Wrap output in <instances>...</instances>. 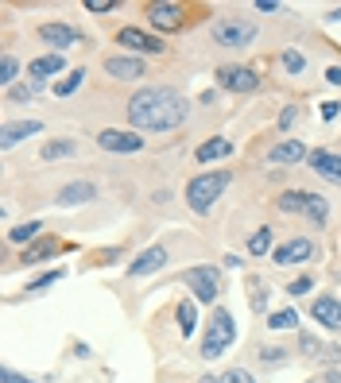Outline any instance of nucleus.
Segmentation results:
<instances>
[{"label":"nucleus","mask_w":341,"mask_h":383,"mask_svg":"<svg viewBox=\"0 0 341 383\" xmlns=\"http://www.w3.org/2000/svg\"><path fill=\"white\" fill-rule=\"evenodd\" d=\"M63 70H66V55H58V51H47V55H39V58L28 62V78H31V82H47V78L63 74Z\"/></svg>","instance_id":"dca6fc26"},{"label":"nucleus","mask_w":341,"mask_h":383,"mask_svg":"<svg viewBox=\"0 0 341 383\" xmlns=\"http://www.w3.org/2000/svg\"><path fill=\"white\" fill-rule=\"evenodd\" d=\"M144 16L152 20V28H159V31H182V23H187L182 4H171V0H152V4L144 8Z\"/></svg>","instance_id":"6e6552de"},{"label":"nucleus","mask_w":341,"mask_h":383,"mask_svg":"<svg viewBox=\"0 0 341 383\" xmlns=\"http://www.w3.org/2000/svg\"><path fill=\"white\" fill-rule=\"evenodd\" d=\"M276 206H279V213H303L307 209V190H283L276 198Z\"/></svg>","instance_id":"393cba45"},{"label":"nucleus","mask_w":341,"mask_h":383,"mask_svg":"<svg viewBox=\"0 0 341 383\" xmlns=\"http://www.w3.org/2000/svg\"><path fill=\"white\" fill-rule=\"evenodd\" d=\"M63 275H66L63 267H55V271H43V275H35V279L28 283V290H23V295H39L43 287H51V283H58Z\"/></svg>","instance_id":"473e14b6"},{"label":"nucleus","mask_w":341,"mask_h":383,"mask_svg":"<svg viewBox=\"0 0 341 383\" xmlns=\"http://www.w3.org/2000/svg\"><path fill=\"white\" fill-rule=\"evenodd\" d=\"M39 233H43V221H23V225L8 229V244H23V248H31L35 240H39Z\"/></svg>","instance_id":"5701e85b"},{"label":"nucleus","mask_w":341,"mask_h":383,"mask_svg":"<svg viewBox=\"0 0 341 383\" xmlns=\"http://www.w3.org/2000/svg\"><path fill=\"white\" fill-rule=\"evenodd\" d=\"M82 82H85V66H74V70H70V74L63 78V82L55 85V93H58V97H70L78 85H82Z\"/></svg>","instance_id":"7c9ffc66"},{"label":"nucleus","mask_w":341,"mask_h":383,"mask_svg":"<svg viewBox=\"0 0 341 383\" xmlns=\"http://www.w3.org/2000/svg\"><path fill=\"white\" fill-rule=\"evenodd\" d=\"M16 78H20V58H16V55H4V58H0V85L12 89Z\"/></svg>","instance_id":"c756f323"},{"label":"nucleus","mask_w":341,"mask_h":383,"mask_svg":"<svg viewBox=\"0 0 341 383\" xmlns=\"http://www.w3.org/2000/svg\"><path fill=\"white\" fill-rule=\"evenodd\" d=\"M272 260H276V267H299V263H307V260H314V240L310 236L287 240V244H279L276 252H272Z\"/></svg>","instance_id":"9b49d317"},{"label":"nucleus","mask_w":341,"mask_h":383,"mask_svg":"<svg viewBox=\"0 0 341 383\" xmlns=\"http://www.w3.org/2000/svg\"><path fill=\"white\" fill-rule=\"evenodd\" d=\"M198 163H217V159H229L233 155V140H221V136H214V140H206V144H198Z\"/></svg>","instance_id":"412c9836"},{"label":"nucleus","mask_w":341,"mask_h":383,"mask_svg":"<svg viewBox=\"0 0 341 383\" xmlns=\"http://www.w3.org/2000/svg\"><path fill=\"white\" fill-rule=\"evenodd\" d=\"M295 120H299V105H287V109L283 112H279V120H276V128L279 132H287V128H291V124Z\"/></svg>","instance_id":"58836bf2"},{"label":"nucleus","mask_w":341,"mask_h":383,"mask_svg":"<svg viewBox=\"0 0 341 383\" xmlns=\"http://www.w3.org/2000/svg\"><path fill=\"white\" fill-rule=\"evenodd\" d=\"M252 310H260V314L268 310V290H264V287H260L256 295H252Z\"/></svg>","instance_id":"79ce46f5"},{"label":"nucleus","mask_w":341,"mask_h":383,"mask_svg":"<svg viewBox=\"0 0 341 383\" xmlns=\"http://www.w3.org/2000/svg\"><path fill=\"white\" fill-rule=\"evenodd\" d=\"M117 43H120V47H128V51H136V55H163V51H167V43H163L159 35H152L144 28H120Z\"/></svg>","instance_id":"1a4fd4ad"},{"label":"nucleus","mask_w":341,"mask_h":383,"mask_svg":"<svg viewBox=\"0 0 341 383\" xmlns=\"http://www.w3.org/2000/svg\"><path fill=\"white\" fill-rule=\"evenodd\" d=\"M214 78H217V89H225V93H256L260 89L256 70L248 66H221Z\"/></svg>","instance_id":"423d86ee"},{"label":"nucleus","mask_w":341,"mask_h":383,"mask_svg":"<svg viewBox=\"0 0 341 383\" xmlns=\"http://www.w3.org/2000/svg\"><path fill=\"white\" fill-rule=\"evenodd\" d=\"M303 159H310V151L303 140H279V144L268 151V163L272 167H287V163H303Z\"/></svg>","instance_id":"a211bd4d"},{"label":"nucleus","mask_w":341,"mask_h":383,"mask_svg":"<svg viewBox=\"0 0 341 383\" xmlns=\"http://www.w3.org/2000/svg\"><path fill=\"white\" fill-rule=\"evenodd\" d=\"M144 144H147V140L140 136V132H120V128L98 132V147L112 151V155H136V151H144Z\"/></svg>","instance_id":"0eeeda50"},{"label":"nucleus","mask_w":341,"mask_h":383,"mask_svg":"<svg viewBox=\"0 0 341 383\" xmlns=\"http://www.w3.org/2000/svg\"><path fill=\"white\" fill-rule=\"evenodd\" d=\"M307 167L318 178H326L330 186H341V155H334V151H310V159H307Z\"/></svg>","instance_id":"4468645a"},{"label":"nucleus","mask_w":341,"mask_h":383,"mask_svg":"<svg viewBox=\"0 0 341 383\" xmlns=\"http://www.w3.org/2000/svg\"><path fill=\"white\" fill-rule=\"evenodd\" d=\"M85 12H93V16L117 12V0H85Z\"/></svg>","instance_id":"ea45409f"},{"label":"nucleus","mask_w":341,"mask_h":383,"mask_svg":"<svg viewBox=\"0 0 341 383\" xmlns=\"http://www.w3.org/2000/svg\"><path fill=\"white\" fill-rule=\"evenodd\" d=\"M272 240H276V233L268 225H260L256 233L248 236V256H268L272 252Z\"/></svg>","instance_id":"bb28decb"},{"label":"nucleus","mask_w":341,"mask_h":383,"mask_svg":"<svg viewBox=\"0 0 341 383\" xmlns=\"http://www.w3.org/2000/svg\"><path fill=\"white\" fill-rule=\"evenodd\" d=\"M279 62H283L287 74H303V70H307V55H303V51H295V47H287L283 55H279Z\"/></svg>","instance_id":"2f4dec72"},{"label":"nucleus","mask_w":341,"mask_h":383,"mask_svg":"<svg viewBox=\"0 0 341 383\" xmlns=\"http://www.w3.org/2000/svg\"><path fill=\"white\" fill-rule=\"evenodd\" d=\"M43 89V82H31V85H12L8 89V97H12V101H28V97H35Z\"/></svg>","instance_id":"4c0bfd02"},{"label":"nucleus","mask_w":341,"mask_h":383,"mask_svg":"<svg viewBox=\"0 0 341 383\" xmlns=\"http://www.w3.org/2000/svg\"><path fill=\"white\" fill-rule=\"evenodd\" d=\"M237 341V325H233V314L225 306H214V314H209L206 322V333H202V360H217V356L229 352V345Z\"/></svg>","instance_id":"7ed1b4c3"},{"label":"nucleus","mask_w":341,"mask_h":383,"mask_svg":"<svg viewBox=\"0 0 341 383\" xmlns=\"http://www.w3.org/2000/svg\"><path fill=\"white\" fill-rule=\"evenodd\" d=\"M303 217H310V225H326V217H330V201L322 198V194H307V209H303Z\"/></svg>","instance_id":"b1692460"},{"label":"nucleus","mask_w":341,"mask_h":383,"mask_svg":"<svg viewBox=\"0 0 341 383\" xmlns=\"http://www.w3.org/2000/svg\"><path fill=\"white\" fill-rule=\"evenodd\" d=\"M337 112H341V101H326V105H322V120H334Z\"/></svg>","instance_id":"37998d69"},{"label":"nucleus","mask_w":341,"mask_h":383,"mask_svg":"<svg viewBox=\"0 0 341 383\" xmlns=\"http://www.w3.org/2000/svg\"><path fill=\"white\" fill-rule=\"evenodd\" d=\"M120 256H125V248H101V252H90V267H109Z\"/></svg>","instance_id":"72a5a7b5"},{"label":"nucleus","mask_w":341,"mask_h":383,"mask_svg":"<svg viewBox=\"0 0 341 383\" xmlns=\"http://www.w3.org/2000/svg\"><path fill=\"white\" fill-rule=\"evenodd\" d=\"M174 322H179L182 341H187V337L198 329V302H194V298H182V302H179V310H174Z\"/></svg>","instance_id":"4be33fe9"},{"label":"nucleus","mask_w":341,"mask_h":383,"mask_svg":"<svg viewBox=\"0 0 341 383\" xmlns=\"http://www.w3.org/2000/svg\"><path fill=\"white\" fill-rule=\"evenodd\" d=\"M299 325V310L283 306V310H272L268 314V329H276V333H283V329H295Z\"/></svg>","instance_id":"a878e982"},{"label":"nucleus","mask_w":341,"mask_h":383,"mask_svg":"<svg viewBox=\"0 0 341 383\" xmlns=\"http://www.w3.org/2000/svg\"><path fill=\"white\" fill-rule=\"evenodd\" d=\"M0 383H35V379L20 376V372H12V368H4V372H0Z\"/></svg>","instance_id":"a19ab883"},{"label":"nucleus","mask_w":341,"mask_h":383,"mask_svg":"<svg viewBox=\"0 0 341 383\" xmlns=\"http://www.w3.org/2000/svg\"><path fill=\"white\" fill-rule=\"evenodd\" d=\"M171 260V252L163 244H152V248H144V252L136 256L132 263H128V279H144V275H155L163 263Z\"/></svg>","instance_id":"ddd939ff"},{"label":"nucleus","mask_w":341,"mask_h":383,"mask_svg":"<svg viewBox=\"0 0 341 383\" xmlns=\"http://www.w3.org/2000/svg\"><path fill=\"white\" fill-rule=\"evenodd\" d=\"M322 383H341V372H337V368H330L326 376H322Z\"/></svg>","instance_id":"49530a36"},{"label":"nucleus","mask_w":341,"mask_h":383,"mask_svg":"<svg viewBox=\"0 0 341 383\" xmlns=\"http://www.w3.org/2000/svg\"><path fill=\"white\" fill-rule=\"evenodd\" d=\"M70 155H78L74 140H47L43 144V159H70Z\"/></svg>","instance_id":"cd10ccee"},{"label":"nucleus","mask_w":341,"mask_h":383,"mask_svg":"<svg viewBox=\"0 0 341 383\" xmlns=\"http://www.w3.org/2000/svg\"><path fill=\"white\" fill-rule=\"evenodd\" d=\"M310 318L330 333H341V298L337 295H318L310 302Z\"/></svg>","instance_id":"f8f14e48"},{"label":"nucleus","mask_w":341,"mask_h":383,"mask_svg":"<svg viewBox=\"0 0 341 383\" xmlns=\"http://www.w3.org/2000/svg\"><path fill=\"white\" fill-rule=\"evenodd\" d=\"M93 198H98V186L93 182H66L63 190L55 194V206L74 209V206H85V201H93Z\"/></svg>","instance_id":"f3484780"},{"label":"nucleus","mask_w":341,"mask_h":383,"mask_svg":"<svg viewBox=\"0 0 341 383\" xmlns=\"http://www.w3.org/2000/svg\"><path fill=\"white\" fill-rule=\"evenodd\" d=\"M209 39L225 51H244L256 43V23L244 20V16H221V20L209 28Z\"/></svg>","instance_id":"20e7f679"},{"label":"nucleus","mask_w":341,"mask_h":383,"mask_svg":"<svg viewBox=\"0 0 341 383\" xmlns=\"http://www.w3.org/2000/svg\"><path fill=\"white\" fill-rule=\"evenodd\" d=\"M43 132V124L39 120H8L4 128H0V147H16V144H23L28 136H39Z\"/></svg>","instance_id":"6ab92c4d"},{"label":"nucleus","mask_w":341,"mask_h":383,"mask_svg":"<svg viewBox=\"0 0 341 383\" xmlns=\"http://www.w3.org/2000/svg\"><path fill=\"white\" fill-rule=\"evenodd\" d=\"M326 20H330V23H337V20H341V8H330V12H326Z\"/></svg>","instance_id":"de8ad7c7"},{"label":"nucleus","mask_w":341,"mask_h":383,"mask_svg":"<svg viewBox=\"0 0 341 383\" xmlns=\"http://www.w3.org/2000/svg\"><path fill=\"white\" fill-rule=\"evenodd\" d=\"M299 349L307 356H318V360H322V352H326V349H322V341H318V337H310V333H299Z\"/></svg>","instance_id":"c9c22d12"},{"label":"nucleus","mask_w":341,"mask_h":383,"mask_svg":"<svg viewBox=\"0 0 341 383\" xmlns=\"http://www.w3.org/2000/svg\"><path fill=\"white\" fill-rule=\"evenodd\" d=\"M310 290H314V279H310V275H299V279L287 287V295H291V298H303V295H310Z\"/></svg>","instance_id":"e433bc0d"},{"label":"nucleus","mask_w":341,"mask_h":383,"mask_svg":"<svg viewBox=\"0 0 341 383\" xmlns=\"http://www.w3.org/2000/svg\"><path fill=\"white\" fill-rule=\"evenodd\" d=\"M39 39L47 43V47H55L58 55H63L66 47H74V43L82 39V31L70 28V23H39Z\"/></svg>","instance_id":"2eb2a0df"},{"label":"nucleus","mask_w":341,"mask_h":383,"mask_svg":"<svg viewBox=\"0 0 341 383\" xmlns=\"http://www.w3.org/2000/svg\"><path fill=\"white\" fill-rule=\"evenodd\" d=\"M55 252H63V244H58L55 236H43V240H35L31 248H23L20 263H23V267H31V263H43V260H51Z\"/></svg>","instance_id":"aec40b11"},{"label":"nucleus","mask_w":341,"mask_h":383,"mask_svg":"<svg viewBox=\"0 0 341 383\" xmlns=\"http://www.w3.org/2000/svg\"><path fill=\"white\" fill-rule=\"evenodd\" d=\"M287 360V349H260V364L264 368H279Z\"/></svg>","instance_id":"f704fd0d"},{"label":"nucleus","mask_w":341,"mask_h":383,"mask_svg":"<svg viewBox=\"0 0 341 383\" xmlns=\"http://www.w3.org/2000/svg\"><path fill=\"white\" fill-rule=\"evenodd\" d=\"M326 82H330V85H341V66H330V70H326Z\"/></svg>","instance_id":"c03bdc74"},{"label":"nucleus","mask_w":341,"mask_h":383,"mask_svg":"<svg viewBox=\"0 0 341 383\" xmlns=\"http://www.w3.org/2000/svg\"><path fill=\"white\" fill-rule=\"evenodd\" d=\"M105 74L120 78V82H140V78H147V62L140 55H109L105 58Z\"/></svg>","instance_id":"9d476101"},{"label":"nucleus","mask_w":341,"mask_h":383,"mask_svg":"<svg viewBox=\"0 0 341 383\" xmlns=\"http://www.w3.org/2000/svg\"><path fill=\"white\" fill-rule=\"evenodd\" d=\"M229 182H233L229 171H202V174H194L187 182V206L194 209L198 217H206V213L214 209V201L229 190Z\"/></svg>","instance_id":"f03ea898"},{"label":"nucleus","mask_w":341,"mask_h":383,"mask_svg":"<svg viewBox=\"0 0 341 383\" xmlns=\"http://www.w3.org/2000/svg\"><path fill=\"white\" fill-rule=\"evenodd\" d=\"M256 8H260V12H276L279 4H276V0H256Z\"/></svg>","instance_id":"a18cd8bd"},{"label":"nucleus","mask_w":341,"mask_h":383,"mask_svg":"<svg viewBox=\"0 0 341 383\" xmlns=\"http://www.w3.org/2000/svg\"><path fill=\"white\" fill-rule=\"evenodd\" d=\"M190 101L171 85H144L128 101V124L132 132H174L179 124H187Z\"/></svg>","instance_id":"f257e3e1"},{"label":"nucleus","mask_w":341,"mask_h":383,"mask_svg":"<svg viewBox=\"0 0 341 383\" xmlns=\"http://www.w3.org/2000/svg\"><path fill=\"white\" fill-rule=\"evenodd\" d=\"M198 383H256V379H252V372H244V368H229V372H217V376H202Z\"/></svg>","instance_id":"c85d7f7f"},{"label":"nucleus","mask_w":341,"mask_h":383,"mask_svg":"<svg viewBox=\"0 0 341 383\" xmlns=\"http://www.w3.org/2000/svg\"><path fill=\"white\" fill-rule=\"evenodd\" d=\"M182 283L190 287L194 302H206V306H214L217 295H221V275H217V267H214V263L187 267V271H182Z\"/></svg>","instance_id":"39448f33"}]
</instances>
